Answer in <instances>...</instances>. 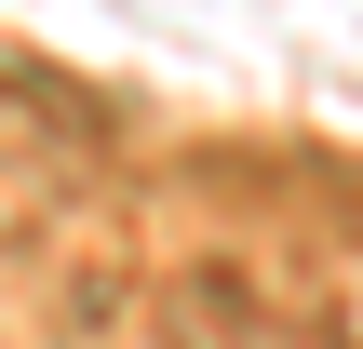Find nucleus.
I'll return each instance as SVG.
<instances>
[{
	"label": "nucleus",
	"mask_w": 363,
	"mask_h": 349,
	"mask_svg": "<svg viewBox=\"0 0 363 349\" xmlns=\"http://www.w3.org/2000/svg\"><path fill=\"white\" fill-rule=\"evenodd\" d=\"M162 349H310V323L242 269V256H202L162 282Z\"/></svg>",
	"instance_id": "nucleus-1"
}]
</instances>
